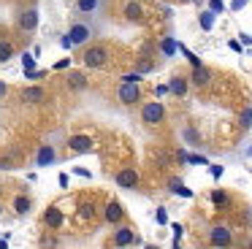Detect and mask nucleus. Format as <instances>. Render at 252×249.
I'll return each mask as SVG.
<instances>
[{"label": "nucleus", "instance_id": "obj_1", "mask_svg": "<svg viewBox=\"0 0 252 249\" xmlns=\"http://www.w3.org/2000/svg\"><path fill=\"white\" fill-rule=\"evenodd\" d=\"M82 62L87 65V68H103V65L109 62V49H106V46H90V49H84Z\"/></svg>", "mask_w": 252, "mask_h": 249}, {"label": "nucleus", "instance_id": "obj_2", "mask_svg": "<svg viewBox=\"0 0 252 249\" xmlns=\"http://www.w3.org/2000/svg\"><path fill=\"white\" fill-rule=\"evenodd\" d=\"M117 97H120V103H125V106H133V103H138V97H141L138 81H122V87H120V92H117Z\"/></svg>", "mask_w": 252, "mask_h": 249}, {"label": "nucleus", "instance_id": "obj_3", "mask_svg": "<svg viewBox=\"0 0 252 249\" xmlns=\"http://www.w3.org/2000/svg\"><path fill=\"white\" fill-rule=\"evenodd\" d=\"M163 117H165V108H163V103H158V100L147 103V106L141 108V119H144L147 124H158V122H163Z\"/></svg>", "mask_w": 252, "mask_h": 249}, {"label": "nucleus", "instance_id": "obj_4", "mask_svg": "<svg viewBox=\"0 0 252 249\" xmlns=\"http://www.w3.org/2000/svg\"><path fill=\"white\" fill-rule=\"evenodd\" d=\"M17 25H19V30H35L38 27V11L35 8H25L22 14L17 16Z\"/></svg>", "mask_w": 252, "mask_h": 249}, {"label": "nucleus", "instance_id": "obj_5", "mask_svg": "<svg viewBox=\"0 0 252 249\" xmlns=\"http://www.w3.org/2000/svg\"><path fill=\"white\" fill-rule=\"evenodd\" d=\"M68 35H71L73 46H79V43H87L90 38H93V30H90L87 25H73L71 30H68Z\"/></svg>", "mask_w": 252, "mask_h": 249}, {"label": "nucleus", "instance_id": "obj_6", "mask_svg": "<svg viewBox=\"0 0 252 249\" xmlns=\"http://www.w3.org/2000/svg\"><path fill=\"white\" fill-rule=\"evenodd\" d=\"M209 241H212L214 247H228V244H230V230H228V227H222V225L212 227V233H209Z\"/></svg>", "mask_w": 252, "mask_h": 249}, {"label": "nucleus", "instance_id": "obj_7", "mask_svg": "<svg viewBox=\"0 0 252 249\" xmlns=\"http://www.w3.org/2000/svg\"><path fill=\"white\" fill-rule=\"evenodd\" d=\"M136 184H138V173L133 171V168H125V171L117 173V187L130 189V187H136Z\"/></svg>", "mask_w": 252, "mask_h": 249}, {"label": "nucleus", "instance_id": "obj_8", "mask_svg": "<svg viewBox=\"0 0 252 249\" xmlns=\"http://www.w3.org/2000/svg\"><path fill=\"white\" fill-rule=\"evenodd\" d=\"M44 225L52 227V230H57V227H63V209H57V206H49L44 214Z\"/></svg>", "mask_w": 252, "mask_h": 249}, {"label": "nucleus", "instance_id": "obj_9", "mask_svg": "<svg viewBox=\"0 0 252 249\" xmlns=\"http://www.w3.org/2000/svg\"><path fill=\"white\" fill-rule=\"evenodd\" d=\"M136 241V236H133V230L130 227H117L114 230V247H130V244Z\"/></svg>", "mask_w": 252, "mask_h": 249}, {"label": "nucleus", "instance_id": "obj_10", "mask_svg": "<svg viewBox=\"0 0 252 249\" xmlns=\"http://www.w3.org/2000/svg\"><path fill=\"white\" fill-rule=\"evenodd\" d=\"M22 100H28V103H44L46 100V90H44V87H25V90H22Z\"/></svg>", "mask_w": 252, "mask_h": 249}, {"label": "nucleus", "instance_id": "obj_11", "mask_svg": "<svg viewBox=\"0 0 252 249\" xmlns=\"http://www.w3.org/2000/svg\"><path fill=\"white\" fill-rule=\"evenodd\" d=\"M68 146H71L73 152H90L93 149V138H90V135H71V138H68Z\"/></svg>", "mask_w": 252, "mask_h": 249}, {"label": "nucleus", "instance_id": "obj_12", "mask_svg": "<svg viewBox=\"0 0 252 249\" xmlns=\"http://www.w3.org/2000/svg\"><path fill=\"white\" fill-rule=\"evenodd\" d=\"M106 222H111V225H117V222L125 217V211H122V206L117 203V200H111V203H106V211H103Z\"/></svg>", "mask_w": 252, "mask_h": 249}, {"label": "nucleus", "instance_id": "obj_13", "mask_svg": "<svg viewBox=\"0 0 252 249\" xmlns=\"http://www.w3.org/2000/svg\"><path fill=\"white\" fill-rule=\"evenodd\" d=\"M55 157H57L55 146L46 144V146H41V149H38V155H35V162H38V165L44 168V165H52V162H55Z\"/></svg>", "mask_w": 252, "mask_h": 249}, {"label": "nucleus", "instance_id": "obj_14", "mask_svg": "<svg viewBox=\"0 0 252 249\" xmlns=\"http://www.w3.org/2000/svg\"><path fill=\"white\" fill-rule=\"evenodd\" d=\"M209 79H212V73H209V68H203V65H198V68L192 70V84L195 87H206Z\"/></svg>", "mask_w": 252, "mask_h": 249}, {"label": "nucleus", "instance_id": "obj_15", "mask_svg": "<svg viewBox=\"0 0 252 249\" xmlns=\"http://www.w3.org/2000/svg\"><path fill=\"white\" fill-rule=\"evenodd\" d=\"M168 92H174V95H185L187 92V79H182V76H174V79L168 81Z\"/></svg>", "mask_w": 252, "mask_h": 249}, {"label": "nucleus", "instance_id": "obj_16", "mask_svg": "<svg viewBox=\"0 0 252 249\" xmlns=\"http://www.w3.org/2000/svg\"><path fill=\"white\" fill-rule=\"evenodd\" d=\"M30 206H33V200H30L28 195H17V198H14V211H17V214H28Z\"/></svg>", "mask_w": 252, "mask_h": 249}, {"label": "nucleus", "instance_id": "obj_17", "mask_svg": "<svg viewBox=\"0 0 252 249\" xmlns=\"http://www.w3.org/2000/svg\"><path fill=\"white\" fill-rule=\"evenodd\" d=\"M68 84H71V90H84V87H87V79L73 70V73H68Z\"/></svg>", "mask_w": 252, "mask_h": 249}, {"label": "nucleus", "instance_id": "obj_18", "mask_svg": "<svg viewBox=\"0 0 252 249\" xmlns=\"http://www.w3.org/2000/svg\"><path fill=\"white\" fill-rule=\"evenodd\" d=\"M125 16H127V19H133V22H138V19H141V5H138V3H127L125 5Z\"/></svg>", "mask_w": 252, "mask_h": 249}, {"label": "nucleus", "instance_id": "obj_19", "mask_svg": "<svg viewBox=\"0 0 252 249\" xmlns=\"http://www.w3.org/2000/svg\"><path fill=\"white\" fill-rule=\"evenodd\" d=\"M76 8L82 11V14H93V11L98 8V0H76Z\"/></svg>", "mask_w": 252, "mask_h": 249}, {"label": "nucleus", "instance_id": "obj_20", "mask_svg": "<svg viewBox=\"0 0 252 249\" xmlns=\"http://www.w3.org/2000/svg\"><path fill=\"white\" fill-rule=\"evenodd\" d=\"M11 57H14V46L8 41H0V62H6Z\"/></svg>", "mask_w": 252, "mask_h": 249}, {"label": "nucleus", "instance_id": "obj_21", "mask_svg": "<svg viewBox=\"0 0 252 249\" xmlns=\"http://www.w3.org/2000/svg\"><path fill=\"white\" fill-rule=\"evenodd\" d=\"M160 49H163V54H174L176 49H179V43H176V41H171V38H165V41L160 43Z\"/></svg>", "mask_w": 252, "mask_h": 249}, {"label": "nucleus", "instance_id": "obj_22", "mask_svg": "<svg viewBox=\"0 0 252 249\" xmlns=\"http://www.w3.org/2000/svg\"><path fill=\"white\" fill-rule=\"evenodd\" d=\"M212 25H214V14H212V11L201 14V27H203V30H212Z\"/></svg>", "mask_w": 252, "mask_h": 249}, {"label": "nucleus", "instance_id": "obj_23", "mask_svg": "<svg viewBox=\"0 0 252 249\" xmlns=\"http://www.w3.org/2000/svg\"><path fill=\"white\" fill-rule=\"evenodd\" d=\"M212 203L225 206V203H228V195H225V192H220V189H214V192H212Z\"/></svg>", "mask_w": 252, "mask_h": 249}, {"label": "nucleus", "instance_id": "obj_24", "mask_svg": "<svg viewBox=\"0 0 252 249\" xmlns=\"http://www.w3.org/2000/svg\"><path fill=\"white\" fill-rule=\"evenodd\" d=\"M171 189H174V192H179V195H185V198H192V192L187 187H182V182H171Z\"/></svg>", "mask_w": 252, "mask_h": 249}, {"label": "nucleus", "instance_id": "obj_25", "mask_svg": "<svg viewBox=\"0 0 252 249\" xmlns=\"http://www.w3.org/2000/svg\"><path fill=\"white\" fill-rule=\"evenodd\" d=\"M79 217H82V219H90V217H93V206L82 203V206H79Z\"/></svg>", "mask_w": 252, "mask_h": 249}, {"label": "nucleus", "instance_id": "obj_26", "mask_svg": "<svg viewBox=\"0 0 252 249\" xmlns=\"http://www.w3.org/2000/svg\"><path fill=\"white\" fill-rule=\"evenodd\" d=\"M11 168H14L11 157H0V171H11Z\"/></svg>", "mask_w": 252, "mask_h": 249}, {"label": "nucleus", "instance_id": "obj_27", "mask_svg": "<svg viewBox=\"0 0 252 249\" xmlns=\"http://www.w3.org/2000/svg\"><path fill=\"white\" fill-rule=\"evenodd\" d=\"M209 8H212V14H220L225 5H222V0H209Z\"/></svg>", "mask_w": 252, "mask_h": 249}, {"label": "nucleus", "instance_id": "obj_28", "mask_svg": "<svg viewBox=\"0 0 252 249\" xmlns=\"http://www.w3.org/2000/svg\"><path fill=\"white\" fill-rule=\"evenodd\" d=\"M22 62H25V68H33V65H35V57H33L30 52H25V54H22Z\"/></svg>", "mask_w": 252, "mask_h": 249}, {"label": "nucleus", "instance_id": "obj_29", "mask_svg": "<svg viewBox=\"0 0 252 249\" xmlns=\"http://www.w3.org/2000/svg\"><path fill=\"white\" fill-rule=\"evenodd\" d=\"M241 124H244V127H250V124H252V108H247V111L241 114Z\"/></svg>", "mask_w": 252, "mask_h": 249}, {"label": "nucleus", "instance_id": "obj_30", "mask_svg": "<svg viewBox=\"0 0 252 249\" xmlns=\"http://www.w3.org/2000/svg\"><path fill=\"white\" fill-rule=\"evenodd\" d=\"M60 46H63V49H71V46H73V41H71V35H68V32L60 38Z\"/></svg>", "mask_w": 252, "mask_h": 249}, {"label": "nucleus", "instance_id": "obj_31", "mask_svg": "<svg viewBox=\"0 0 252 249\" xmlns=\"http://www.w3.org/2000/svg\"><path fill=\"white\" fill-rule=\"evenodd\" d=\"M158 222H160V225H165V222H168V214H165V209H158Z\"/></svg>", "mask_w": 252, "mask_h": 249}, {"label": "nucleus", "instance_id": "obj_32", "mask_svg": "<svg viewBox=\"0 0 252 249\" xmlns=\"http://www.w3.org/2000/svg\"><path fill=\"white\" fill-rule=\"evenodd\" d=\"M68 65H71V60H68V57H63V60H60V62H57V65H55V68H57V70H63V68H68Z\"/></svg>", "mask_w": 252, "mask_h": 249}, {"label": "nucleus", "instance_id": "obj_33", "mask_svg": "<svg viewBox=\"0 0 252 249\" xmlns=\"http://www.w3.org/2000/svg\"><path fill=\"white\" fill-rule=\"evenodd\" d=\"M138 79H141L138 73H125V76H122V81H138Z\"/></svg>", "mask_w": 252, "mask_h": 249}, {"label": "nucleus", "instance_id": "obj_34", "mask_svg": "<svg viewBox=\"0 0 252 249\" xmlns=\"http://www.w3.org/2000/svg\"><path fill=\"white\" fill-rule=\"evenodd\" d=\"M73 173H76V176H84V179H90V171H84V168H73Z\"/></svg>", "mask_w": 252, "mask_h": 249}, {"label": "nucleus", "instance_id": "obj_35", "mask_svg": "<svg viewBox=\"0 0 252 249\" xmlns=\"http://www.w3.org/2000/svg\"><path fill=\"white\" fill-rule=\"evenodd\" d=\"M212 176L220 179V176H222V168H220V165H212Z\"/></svg>", "mask_w": 252, "mask_h": 249}, {"label": "nucleus", "instance_id": "obj_36", "mask_svg": "<svg viewBox=\"0 0 252 249\" xmlns=\"http://www.w3.org/2000/svg\"><path fill=\"white\" fill-rule=\"evenodd\" d=\"M57 182H60V187H68V176H65V173H60V179H57Z\"/></svg>", "mask_w": 252, "mask_h": 249}, {"label": "nucleus", "instance_id": "obj_37", "mask_svg": "<svg viewBox=\"0 0 252 249\" xmlns=\"http://www.w3.org/2000/svg\"><path fill=\"white\" fill-rule=\"evenodd\" d=\"M228 46H230V49H233V52H241V43H239V41H230V43H228Z\"/></svg>", "mask_w": 252, "mask_h": 249}, {"label": "nucleus", "instance_id": "obj_38", "mask_svg": "<svg viewBox=\"0 0 252 249\" xmlns=\"http://www.w3.org/2000/svg\"><path fill=\"white\" fill-rule=\"evenodd\" d=\"M244 3H247V0H233V11H236V8H241Z\"/></svg>", "mask_w": 252, "mask_h": 249}, {"label": "nucleus", "instance_id": "obj_39", "mask_svg": "<svg viewBox=\"0 0 252 249\" xmlns=\"http://www.w3.org/2000/svg\"><path fill=\"white\" fill-rule=\"evenodd\" d=\"M6 92H8V87H6V84H3V81H0V97L6 95Z\"/></svg>", "mask_w": 252, "mask_h": 249}, {"label": "nucleus", "instance_id": "obj_40", "mask_svg": "<svg viewBox=\"0 0 252 249\" xmlns=\"http://www.w3.org/2000/svg\"><path fill=\"white\" fill-rule=\"evenodd\" d=\"M182 3H190V0H182Z\"/></svg>", "mask_w": 252, "mask_h": 249}, {"label": "nucleus", "instance_id": "obj_41", "mask_svg": "<svg viewBox=\"0 0 252 249\" xmlns=\"http://www.w3.org/2000/svg\"><path fill=\"white\" fill-rule=\"evenodd\" d=\"M0 211H3V206H0Z\"/></svg>", "mask_w": 252, "mask_h": 249}]
</instances>
